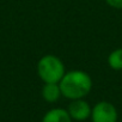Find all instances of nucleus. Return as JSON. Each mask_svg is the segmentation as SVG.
<instances>
[{"label": "nucleus", "mask_w": 122, "mask_h": 122, "mask_svg": "<svg viewBox=\"0 0 122 122\" xmlns=\"http://www.w3.org/2000/svg\"><path fill=\"white\" fill-rule=\"evenodd\" d=\"M41 96L46 102L55 103L60 99L61 96H62V92H61V89H60L59 84L48 83V84H43L42 90H41Z\"/></svg>", "instance_id": "423d86ee"}, {"label": "nucleus", "mask_w": 122, "mask_h": 122, "mask_svg": "<svg viewBox=\"0 0 122 122\" xmlns=\"http://www.w3.org/2000/svg\"><path fill=\"white\" fill-rule=\"evenodd\" d=\"M73 120L71 118L67 109L64 108H53L48 110L41 122H72Z\"/></svg>", "instance_id": "39448f33"}, {"label": "nucleus", "mask_w": 122, "mask_h": 122, "mask_svg": "<svg viewBox=\"0 0 122 122\" xmlns=\"http://www.w3.org/2000/svg\"><path fill=\"white\" fill-rule=\"evenodd\" d=\"M67 111L73 121L81 122L91 117L92 107L90 105L87 101H85L84 98H80V99L71 101V103L68 104Z\"/></svg>", "instance_id": "20e7f679"}, {"label": "nucleus", "mask_w": 122, "mask_h": 122, "mask_svg": "<svg viewBox=\"0 0 122 122\" xmlns=\"http://www.w3.org/2000/svg\"><path fill=\"white\" fill-rule=\"evenodd\" d=\"M107 61L112 71H122V48H116L110 51Z\"/></svg>", "instance_id": "0eeeda50"}, {"label": "nucleus", "mask_w": 122, "mask_h": 122, "mask_svg": "<svg viewBox=\"0 0 122 122\" xmlns=\"http://www.w3.org/2000/svg\"><path fill=\"white\" fill-rule=\"evenodd\" d=\"M90 118L92 122H117L118 112L112 103L101 101L92 107Z\"/></svg>", "instance_id": "7ed1b4c3"}, {"label": "nucleus", "mask_w": 122, "mask_h": 122, "mask_svg": "<svg viewBox=\"0 0 122 122\" xmlns=\"http://www.w3.org/2000/svg\"><path fill=\"white\" fill-rule=\"evenodd\" d=\"M62 96L70 101L85 98L92 90L91 76L81 70H73L65 73L59 83Z\"/></svg>", "instance_id": "f257e3e1"}, {"label": "nucleus", "mask_w": 122, "mask_h": 122, "mask_svg": "<svg viewBox=\"0 0 122 122\" xmlns=\"http://www.w3.org/2000/svg\"><path fill=\"white\" fill-rule=\"evenodd\" d=\"M105 3L115 10H122V0H105Z\"/></svg>", "instance_id": "6e6552de"}, {"label": "nucleus", "mask_w": 122, "mask_h": 122, "mask_svg": "<svg viewBox=\"0 0 122 122\" xmlns=\"http://www.w3.org/2000/svg\"><path fill=\"white\" fill-rule=\"evenodd\" d=\"M37 74L43 84L55 83L59 84L66 73L64 61L54 54L43 55L37 62Z\"/></svg>", "instance_id": "f03ea898"}]
</instances>
